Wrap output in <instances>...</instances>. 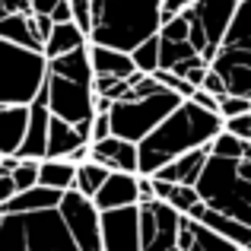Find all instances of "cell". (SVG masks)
Returning <instances> with one entry per match:
<instances>
[{"label": "cell", "instance_id": "obj_12", "mask_svg": "<svg viewBox=\"0 0 251 251\" xmlns=\"http://www.w3.org/2000/svg\"><path fill=\"white\" fill-rule=\"evenodd\" d=\"M194 16L201 19L203 32H207V42H210V61L216 57L223 38H226L229 25L235 19V10H239V0H194L191 3Z\"/></svg>", "mask_w": 251, "mask_h": 251}, {"label": "cell", "instance_id": "obj_26", "mask_svg": "<svg viewBox=\"0 0 251 251\" xmlns=\"http://www.w3.org/2000/svg\"><path fill=\"white\" fill-rule=\"evenodd\" d=\"M159 45L162 42H159V32H156V35H150L147 42H140L130 51V57H134L140 74H156V70H159Z\"/></svg>", "mask_w": 251, "mask_h": 251}, {"label": "cell", "instance_id": "obj_24", "mask_svg": "<svg viewBox=\"0 0 251 251\" xmlns=\"http://www.w3.org/2000/svg\"><path fill=\"white\" fill-rule=\"evenodd\" d=\"M191 251H245L235 242H229L226 235H220L216 229L203 226V223L194 220V235H191Z\"/></svg>", "mask_w": 251, "mask_h": 251}, {"label": "cell", "instance_id": "obj_5", "mask_svg": "<svg viewBox=\"0 0 251 251\" xmlns=\"http://www.w3.org/2000/svg\"><path fill=\"white\" fill-rule=\"evenodd\" d=\"M48 80L45 51L0 38V105H32Z\"/></svg>", "mask_w": 251, "mask_h": 251}, {"label": "cell", "instance_id": "obj_7", "mask_svg": "<svg viewBox=\"0 0 251 251\" xmlns=\"http://www.w3.org/2000/svg\"><path fill=\"white\" fill-rule=\"evenodd\" d=\"M96 80H74V76L64 74H51L45 80V89L38 92V99H45L51 108V115L64 118L70 124H92V118L99 115L96 111Z\"/></svg>", "mask_w": 251, "mask_h": 251}, {"label": "cell", "instance_id": "obj_30", "mask_svg": "<svg viewBox=\"0 0 251 251\" xmlns=\"http://www.w3.org/2000/svg\"><path fill=\"white\" fill-rule=\"evenodd\" d=\"M13 181H16V191H29L38 184V159H23L16 169H13Z\"/></svg>", "mask_w": 251, "mask_h": 251}, {"label": "cell", "instance_id": "obj_34", "mask_svg": "<svg viewBox=\"0 0 251 251\" xmlns=\"http://www.w3.org/2000/svg\"><path fill=\"white\" fill-rule=\"evenodd\" d=\"M226 130L251 143V111H245V115H239V118H226Z\"/></svg>", "mask_w": 251, "mask_h": 251}, {"label": "cell", "instance_id": "obj_31", "mask_svg": "<svg viewBox=\"0 0 251 251\" xmlns=\"http://www.w3.org/2000/svg\"><path fill=\"white\" fill-rule=\"evenodd\" d=\"M153 76H156V80H159L162 86H169L172 92H178V96H181V99H191V96H194V89H197V86H191L188 80H184V76L172 74V70H156Z\"/></svg>", "mask_w": 251, "mask_h": 251}, {"label": "cell", "instance_id": "obj_2", "mask_svg": "<svg viewBox=\"0 0 251 251\" xmlns=\"http://www.w3.org/2000/svg\"><path fill=\"white\" fill-rule=\"evenodd\" d=\"M96 25L89 42L134 51L162 25V0H92Z\"/></svg>", "mask_w": 251, "mask_h": 251}, {"label": "cell", "instance_id": "obj_6", "mask_svg": "<svg viewBox=\"0 0 251 251\" xmlns=\"http://www.w3.org/2000/svg\"><path fill=\"white\" fill-rule=\"evenodd\" d=\"M184 99L172 92L169 86H159L156 92L140 99H121L111 105V130L115 137H124L130 143H140L147 134H153Z\"/></svg>", "mask_w": 251, "mask_h": 251}, {"label": "cell", "instance_id": "obj_35", "mask_svg": "<svg viewBox=\"0 0 251 251\" xmlns=\"http://www.w3.org/2000/svg\"><path fill=\"white\" fill-rule=\"evenodd\" d=\"M115 130H111V111H99L96 118H92V143L96 140H105V137H111Z\"/></svg>", "mask_w": 251, "mask_h": 251}, {"label": "cell", "instance_id": "obj_32", "mask_svg": "<svg viewBox=\"0 0 251 251\" xmlns=\"http://www.w3.org/2000/svg\"><path fill=\"white\" fill-rule=\"evenodd\" d=\"M74 6V23L80 25L86 35H92V25H96V10H92V0H70Z\"/></svg>", "mask_w": 251, "mask_h": 251}, {"label": "cell", "instance_id": "obj_40", "mask_svg": "<svg viewBox=\"0 0 251 251\" xmlns=\"http://www.w3.org/2000/svg\"><path fill=\"white\" fill-rule=\"evenodd\" d=\"M191 3H194V0H162V19L175 16V13H181V10H188Z\"/></svg>", "mask_w": 251, "mask_h": 251}, {"label": "cell", "instance_id": "obj_19", "mask_svg": "<svg viewBox=\"0 0 251 251\" xmlns=\"http://www.w3.org/2000/svg\"><path fill=\"white\" fill-rule=\"evenodd\" d=\"M0 38L23 45V48H32V51H45L42 38L35 32V23H32V13H6L0 19Z\"/></svg>", "mask_w": 251, "mask_h": 251}, {"label": "cell", "instance_id": "obj_37", "mask_svg": "<svg viewBox=\"0 0 251 251\" xmlns=\"http://www.w3.org/2000/svg\"><path fill=\"white\" fill-rule=\"evenodd\" d=\"M203 89H207V92H213V96H216V99H223V96H229V92H226V83H223V76H220V74H216V70H213V67H210V74H207V76H203Z\"/></svg>", "mask_w": 251, "mask_h": 251}, {"label": "cell", "instance_id": "obj_28", "mask_svg": "<svg viewBox=\"0 0 251 251\" xmlns=\"http://www.w3.org/2000/svg\"><path fill=\"white\" fill-rule=\"evenodd\" d=\"M210 153L213 156H226V159H242V156L248 153V140H242V137L229 134L226 127L216 134V140L210 143Z\"/></svg>", "mask_w": 251, "mask_h": 251}, {"label": "cell", "instance_id": "obj_1", "mask_svg": "<svg viewBox=\"0 0 251 251\" xmlns=\"http://www.w3.org/2000/svg\"><path fill=\"white\" fill-rule=\"evenodd\" d=\"M223 127H226V121L220 111H207L197 102L184 99L153 134H147L137 143L140 147V175H156L166 162L178 159L181 153L213 143Z\"/></svg>", "mask_w": 251, "mask_h": 251}, {"label": "cell", "instance_id": "obj_21", "mask_svg": "<svg viewBox=\"0 0 251 251\" xmlns=\"http://www.w3.org/2000/svg\"><path fill=\"white\" fill-rule=\"evenodd\" d=\"M76 181V162L70 159H42L38 162V184L54 191H70Z\"/></svg>", "mask_w": 251, "mask_h": 251}, {"label": "cell", "instance_id": "obj_10", "mask_svg": "<svg viewBox=\"0 0 251 251\" xmlns=\"http://www.w3.org/2000/svg\"><path fill=\"white\" fill-rule=\"evenodd\" d=\"M105 251H143L140 245V203L118 210H102Z\"/></svg>", "mask_w": 251, "mask_h": 251}, {"label": "cell", "instance_id": "obj_4", "mask_svg": "<svg viewBox=\"0 0 251 251\" xmlns=\"http://www.w3.org/2000/svg\"><path fill=\"white\" fill-rule=\"evenodd\" d=\"M0 251H80L61 210L10 213L0 220Z\"/></svg>", "mask_w": 251, "mask_h": 251}, {"label": "cell", "instance_id": "obj_27", "mask_svg": "<svg viewBox=\"0 0 251 251\" xmlns=\"http://www.w3.org/2000/svg\"><path fill=\"white\" fill-rule=\"evenodd\" d=\"M166 203H172V207L178 210V213L188 216L191 210L201 203V191L194 188V184H169V194L162 197Z\"/></svg>", "mask_w": 251, "mask_h": 251}, {"label": "cell", "instance_id": "obj_25", "mask_svg": "<svg viewBox=\"0 0 251 251\" xmlns=\"http://www.w3.org/2000/svg\"><path fill=\"white\" fill-rule=\"evenodd\" d=\"M159 42H162L159 45V70H172V67H178L181 61H191V57L201 54L191 42H166V38H159Z\"/></svg>", "mask_w": 251, "mask_h": 251}, {"label": "cell", "instance_id": "obj_39", "mask_svg": "<svg viewBox=\"0 0 251 251\" xmlns=\"http://www.w3.org/2000/svg\"><path fill=\"white\" fill-rule=\"evenodd\" d=\"M153 201H159V197H156V188H153V178L140 175V203H153Z\"/></svg>", "mask_w": 251, "mask_h": 251}, {"label": "cell", "instance_id": "obj_16", "mask_svg": "<svg viewBox=\"0 0 251 251\" xmlns=\"http://www.w3.org/2000/svg\"><path fill=\"white\" fill-rule=\"evenodd\" d=\"M48 130H51V108L45 99H35L29 105V130H25V140L16 156L42 162L48 156Z\"/></svg>", "mask_w": 251, "mask_h": 251}, {"label": "cell", "instance_id": "obj_18", "mask_svg": "<svg viewBox=\"0 0 251 251\" xmlns=\"http://www.w3.org/2000/svg\"><path fill=\"white\" fill-rule=\"evenodd\" d=\"M29 130V105H0V156L19 153Z\"/></svg>", "mask_w": 251, "mask_h": 251}, {"label": "cell", "instance_id": "obj_3", "mask_svg": "<svg viewBox=\"0 0 251 251\" xmlns=\"http://www.w3.org/2000/svg\"><path fill=\"white\" fill-rule=\"evenodd\" d=\"M197 191L207 207L251 226V143L242 159H226V156L210 153Z\"/></svg>", "mask_w": 251, "mask_h": 251}, {"label": "cell", "instance_id": "obj_41", "mask_svg": "<svg viewBox=\"0 0 251 251\" xmlns=\"http://www.w3.org/2000/svg\"><path fill=\"white\" fill-rule=\"evenodd\" d=\"M13 194H16V181H13V175H0V203H6Z\"/></svg>", "mask_w": 251, "mask_h": 251}, {"label": "cell", "instance_id": "obj_29", "mask_svg": "<svg viewBox=\"0 0 251 251\" xmlns=\"http://www.w3.org/2000/svg\"><path fill=\"white\" fill-rule=\"evenodd\" d=\"M188 35H191V10H181L175 16L162 19L159 38H166V42H188Z\"/></svg>", "mask_w": 251, "mask_h": 251}, {"label": "cell", "instance_id": "obj_23", "mask_svg": "<svg viewBox=\"0 0 251 251\" xmlns=\"http://www.w3.org/2000/svg\"><path fill=\"white\" fill-rule=\"evenodd\" d=\"M108 175H111L108 166H102V162H96V159H83L80 166H76L74 188L80 191V194H86V197H96L99 188L105 184V178H108Z\"/></svg>", "mask_w": 251, "mask_h": 251}, {"label": "cell", "instance_id": "obj_17", "mask_svg": "<svg viewBox=\"0 0 251 251\" xmlns=\"http://www.w3.org/2000/svg\"><path fill=\"white\" fill-rule=\"evenodd\" d=\"M207 159H210V143H207V147L191 150V153H181L178 159H172V162H166L153 178H162V181H172V184H194V188H197Z\"/></svg>", "mask_w": 251, "mask_h": 251}, {"label": "cell", "instance_id": "obj_14", "mask_svg": "<svg viewBox=\"0 0 251 251\" xmlns=\"http://www.w3.org/2000/svg\"><path fill=\"white\" fill-rule=\"evenodd\" d=\"M92 201L99 210H118L140 203V175L137 172H111Z\"/></svg>", "mask_w": 251, "mask_h": 251}, {"label": "cell", "instance_id": "obj_33", "mask_svg": "<svg viewBox=\"0 0 251 251\" xmlns=\"http://www.w3.org/2000/svg\"><path fill=\"white\" fill-rule=\"evenodd\" d=\"M245 111H251V99H245V96H223L220 99L223 121H226V118H239V115H245Z\"/></svg>", "mask_w": 251, "mask_h": 251}, {"label": "cell", "instance_id": "obj_15", "mask_svg": "<svg viewBox=\"0 0 251 251\" xmlns=\"http://www.w3.org/2000/svg\"><path fill=\"white\" fill-rule=\"evenodd\" d=\"M89 61H92V74L102 76V80H130V76L140 74L130 51L111 48V45L89 42Z\"/></svg>", "mask_w": 251, "mask_h": 251}, {"label": "cell", "instance_id": "obj_42", "mask_svg": "<svg viewBox=\"0 0 251 251\" xmlns=\"http://www.w3.org/2000/svg\"><path fill=\"white\" fill-rule=\"evenodd\" d=\"M61 3V0H32V13H48L51 16V10Z\"/></svg>", "mask_w": 251, "mask_h": 251}, {"label": "cell", "instance_id": "obj_11", "mask_svg": "<svg viewBox=\"0 0 251 251\" xmlns=\"http://www.w3.org/2000/svg\"><path fill=\"white\" fill-rule=\"evenodd\" d=\"M89 134H83L76 124L64 121V118L51 115V130H48V156L45 159H70L80 166L83 159H89Z\"/></svg>", "mask_w": 251, "mask_h": 251}, {"label": "cell", "instance_id": "obj_13", "mask_svg": "<svg viewBox=\"0 0 251 251\" xmlns=\"http://www.w3.org/2000/svg\"><path fill=\"white\" fill-rule=\"evenodd\" d=\"M89 159L108 166L111 172H137V175H140V147L124 140V137H115V134L92 143Z\"/></svg>", "mask_w": 251, "mask_h": 251}, {"label": "cell", "instance_id": "obj_20", "mask_svg": "<svg viewBox=\"0 0 251 251\" xmlns=\"http://www.w3.org/2000/svg\"><path fill=\"white\" fill-rule=\"evenodd\" d=\"M83 45H89V35L76 23H54L48 42H45V57L51 61V57H61V54H70V51L83 48Z\"/></svg>", "mask_w": 251, "mask_h": 251}, {"label": "cell", "instance_id": "obj_36", "mask_svg": "<svg viewBox=\"0 0 251 251\" xmlns=\"http://www.w3.org/2000/svg\"><path fill=\"white\" fill-rule=\"evenodd\" d=\"M191 102H197L201 108H207V111H220V99H216L213 92H207L203 86H197V89H194V96H191Z\"/></svg>", "mask_w": 251, "mask_h": 251}, {"label": "cell", "instance_id": "obj_38", "mask_svg": "<svg viewBox=\"0 0 251 251\" xmlns=\"http://www.w3.org/2000/svg\"><path fill=\"white\" fill-rule=\"evenodd\" d=\"M51 19H54V23H74V6H70V0H61V3L51 10Z\"/></svg>", "mask_w": 251, "mask_h": 251}, {"label": "cell", "instance_id": "obj_9", "mask_svg": "<svg viewBox=\"0 0 251 251\" xmlns=\"http://www.w3.org/2000/svg\"><path fill=\"white\" fill-rule=\"evenodd\" d=\"M181 220H184V213H178L166 201L140 203L143 251H184L181 248Z\"/></svg>", "mask_w": 251, "mask_h": 251}, {"label": "cell", "instance_id": "obj_22", "mask_svg": "<svg viewBox=\"0 0 251 251\" xmlns=\"http://www.w3.org/2000/svg\"><path fill=\"white\" fill-rule=\"evenodd\" d=\"M220 48L248 51L251 54V0H239L235 19H232V25H229V32H226V38H223Z\"/></svg>", "mask_w": 251, "mask_h": 251}, {"label": "cell", "instance_id": "obj_8", "mask_svg": "<svg viewBox=\"0 0 251 251\" xmlns=\"http://www.w3.org/2000/svg\"><path fill=\"white\" fill-rule=\"evenodd\" d=\"M61 216L67 223L70 235H74L76 248L80 251H105V242H102V210L96 207L92 197L80 194L76 188L64 191L61 197Z\"/></svg>", "mask_w": 251, "mask_h": 251}]
</instances>
